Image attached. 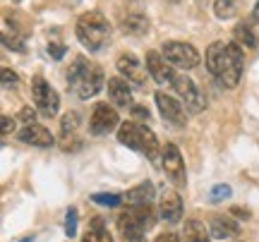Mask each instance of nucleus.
Listing matches in <instances>:
<instances>
[{"mask_svg":"<svg viewBox=\"0 0 259 242\" xmlns=\"http://www.w3.org/2000/svg\"><path fill=\"white\" fill-rule=\"evenodd\" d=\"M233 214L242 216V218H250V211H245V209H240V206H233Z\"/></svg>","mask_w":259,"mask_h":242,"instance_id":"e433bc0d","label":"nucleus"},{"mask_svg":"<svg viewBox=\"0 0 259 242\" xmlns=\"http://www.w3.org/2000/svg\"><path fill=\"white\" fill-rule=\"evenodd\" d=\"M48 53H51L53 60H60V58L67 53V48H65L63 43H48Z\"/></svg>","mask_w":259,"mask_h":242,"instance_id":"2f4dec72","label":"nucleus"},{"mask_svg":"<svg viewBox=\"0 0 259 242\" xmlns=\"http://www.w3.org/2000/svg\"><path fill=\"white\" fill-rule=\"evenodd\" d=\"M209 228H211V237H219V240L240 235V225L231 221V218H223V216H211L209 218Z\"/></svg>","mask_w":259,"mask_h":242,"instance_id":"a211bd4d","label":"nucleus"},{"mask_svg":"<svg viewBox=\"0 0 259 242\" xmlns=\"http://www.w3.org/2000/svg\"><path fill=\"white\" fill-rule=\"evenodd\" d=\"M118 228H120L122 242H147V235H144V228L135 221V216L130 214H120L118 216Z\"/></svg>","mask_w":259,"mask_h":242,"instance_id":"2eb2a0df","label":"nucleus"},{"mask_svg":"<svg viewBox=\"0 0 259 242\" xmlns=\"http://www.w3.org/2000/svg\"><path fill=\"white\" fill-rule=\"evenodd\" d=\"M163 170H166L168 180L176 187H185V182H187L185 161H183V154L178 151L176 144H166L163 147Z\"/></svg>","mask_w":259,"mask_h":242,"instance_id":"6e6552de","label":"nucleus"},{"mask_svg":"<svg viewBox=\"0 0 259 242\" xmlns=\"http://www.w3.org/2000/svg\"><path fill=\"white\" fill-rule=\"evenodd\" d=\"M118 122H120V118H118V113H115L113 106H108V103H96L94 106L92 120H89L92 134H108V132H113L118 127Z\"/></svg>","mask_w":259,"mask_h":242,"instance_id":"1a4fd4ad","label":"nucleus"},{"mask_svg":"<svg viewBox=\"0 0 259 242\" xmlns=\"http://www.w3.org/2000/svg\"><path fill=\"white\" fill-rule=\"evenodd\" d=\"M92 202L101 206H120L122 197L120 195H92Z\"/></svg>","mask_w":259,"mask_h":242,"instance_id":"cd10ccee","label":"nucleus"},{"mask_svg":"<svg viewBox=\"0 0 259 242\" xmlns=\"http://www.w3.org/2000/svg\"><path fill=\"white\" fill-rule=\"evenodd\" d=\"M74 34H77L84 48H89L92 53H99L111 41V22L103 17L101 12H84L82 17L77 19Z\"/></svg>","mask_w":259,"mask_h":242,"instance_id":"f03ea898","label":"nucleus"},{"mask_svg":"<svg viewBox=\"0 0 259 242\" xmlns=\"http://www.w3.org/2000/svg\"><path fill=\"white\" fill-rule=\"evenodd\" d=\"M147 70L156 84H173V79L178 75L173 65L163 58V53H158V51H149L147 53Z\"/></svg>","mask_w":259,"mask_h":242,"instance_id":"9b49d317","label":"nucleus"},{"mask_svg":"<svg viewBox=\"0 0 259 242\" xmlns=\"http://www.w3.org/2000/svg\"><path fill=\"white\" fill-rule=\"evenodd\" d=\"M173 89L180 93V99L185 101V108L190 113H202L204 108H206L204 93L197 89V84H194L187 75H176V79H173Z\"/></svg>","mask_w":259,"mask_h":242,"instance_id":"0eeeda50","label":"nucleus"},{"mask_svg":"<svg viewBox=\"0 0 259 242\" xmlns=\"http://www.w3.org/2000/svg\"><path fill=\"white\" fill-rule=\"evenodd\" d=\"M65 235L67 237H74L77 235V209L70 206L67 214H65Z\"/></svg>","mask_w":259,"mask_h":242,"instance_id":"bb28decb","label":"nucleus"},{"mask_svg":"<svg viewBox=\"0 0 259 242\" xmlns=\"http://www.w3.org/2000/svg\"><path fill=\"white\" fill-rule=\"evenodd\" d=\"M79 113L77 111H70L63 115V120H60V132H63V137H72L74 132H77V127H79Z\"/></svg>","mask_w":259,"mask_h":242,"instance_id":"5701e85b","label":"nucleus"},{"mask_svg":"<svg viewBox=\"0 0 259 242\" xmlns=\"http://www.w3.org/2000/svg\"><path fill=\"white\" fill-rule=\"evenodd\" d=\"M228 197H231V187L228 185H216L211 192H209V199H211V202H221V199H228Z\"/></svg>","mask_w":259,"mask_h":242,"instance_id":"c756f323","label":"nucleus"},{"mask_svg":"<svg viewBox=\"0 0 259 242\" xmlns=\"http://www.w3.org/2000/svg\"><path fill=\"white\" fill-rule=\"evenodd\" d=\"M233 36H235V41L242 43V46H250V48L257 46V36H254V31H252L247 24H238V27L233 29Z\"/></svg>","mask_w":259,"mask_h":242,"instance_id":"b1692460","label":"nucleus"},{"mask_svg":"<svg viewBox=\"0 0 259 242\" xmlns=\"http://www.w3.org/2000/svg\"><path fill=\"white\" fill-rule=\"evenodd\" d=\"M3 46L5 48H12V51H17V53H24V36H19V34H3Z\"/></svg>","mask_w":259,"mask_h":242,"instance_id":"a878e982","label":"nucleus"},{"mask_svg":"<svg viewBox=\"0 0 259 242\" xmlns=\"http://www.w3.org/2000/svg\"><path fill=\"white\" fill-rule=\"evenodd\" d=\"M118 72H120L127 82L137 84V86H142V84L147 82V63H142L135 53H122L120 58H118Z\"/></svg>","mask_w":259,"mask_h":242,"instance_id":"9d476101","label":"nucleus"},{"mask_svg":"<svg viewBox=\"0 0 259 242\" xmlns=\"http://www.w3.org/2000/svg\"><path fill=\"white\" fill-rule=\"evenodd\" d=\"M156 242H180V240H178L176 233H161L156 237Z\"/></svg>","mask_w":259,"mask_h":242,"instance_id":"c9c22d12","label":"nucleus"},{"mask_svg":"<svg viewBox=\"0 0 259 242\" xmlns=\"http://www.w3.org/2000/svg\"><path fill=\"white\" fill-rule=\"evenodd\" d=\"M168 3H180V0H168Z\"/></svg>","mask_w":259,"mask_h":242,"instance_id":"58836bf2","label":"nucleus"},{"mask_svg":"<svg viewBox=\"0 0 259 242\" xmlns=\"http://www.w3.org/2000/svg\"><path fill=\"white\" fill-rule=\"evenodd\" d=\"M242 46L238 41H233L228 43V56L223 60V65L219 67V72H216V82L221 84L223 89H233V86H238L240 82V75H242Z\"/></svg>","mask_w":259,"mask_h":242,"instance_id":"20e7f679","label":"nucleus"},{"mask_svg":"<svg viewBox=\"0 0 259 242\" xmlns=\"http://www.w3.org/2000/svg\"><path fill=\"white\" fill-rule=\"evenodd\" d=\"M132 115L137 118V120H147L149 122V108H144V106H132Z\"/></svg>","mask_w":259,"mask_h":242,"instance_id":"72a5a7b5","label":"nucleus"},{"mask_svg":"<svg viewBox=\"0 0 259 242\" xmlns=\"http://www.w3.org/2000/svg\"><path fill=\"white\" fill-rule=\"evenodd\" d=\"M82 242H113V237L108 235V230L103 228V221H101V218H94V221H92V228H89V233L84 235Z\"/></svg>","mask_w":259,"mask_h":242,"instance_id":"4be33fe9","label":"nucleus"},{"mask_svg":"<svg viewBox=\"0 0 259 242\" xmlns=\"http://www.w3.org/2000/svg\"><path fill=\"white\" fill-rule=\"evenodd\" d=\"M31 99L36 103V111L46 118H56L58 108H60V96L56 93V89L44 79L41 75H36L31 79Z\"/></svg>","mask_w":259,"mask_h":242,"instance_id":"39448f33","label":"nucleus"},{"mask_svg":"<svg viewBox=\"0 0 259 242\" xmlns=\"http://www.w3.org/2000/svg\"><path fill=\"white\" fill-rule=\"evenodd\" d=\"M108 99L115 106H130L132 103V91H130V84L125 77H113L108 79Z\"/></svg>","mask_w":259,"mask_h":242,"instance_id":"dca6fc26","label":"nucleus"},{"mask_svg":"<svg viewBox=\"0 0 259 242\" xmlns=\"http://www.w3.org/2000/svg\"><path fill=\"white\" fill-rule=\"evenodd\" d=\"M252 17H254V19H257V22H259V3H257V5H254V10H252Z\"/></svg>","mask_w":259,"mask_h":242,"instance_id":"4c0bfd02","label":"nucleus"},{"mask_svg":"<svg viewBox=\"0 0 259 242\" xmlns=\"http://www.w3.org/2000/svg\"><path fill=\"white\" fill-rule=\"evenodd\" d=\"M3 134H10V132H15V120L12 118H8V115H3Z\"/></svg>","mask_w":259,"mask_h":242,"instance_id":"f704fd0d","label":"nucleus"},{"mask_svg":"<svg viewBox=\"0 0 259 242\" xmlns=\"http://www.w3.org/2000/svg\"><path fill=\"white\" fill-rule=\"evenodd\" d=\"M226 56H228V43H223V41H213L211 46L206 48L204 60H206V70H209L213 77H216V72H219V67L223 65Z\"/></svg>","mask_w":259,"mask_h":242,"instance_id":"6ab92c4d","label":"nucleus"},{"mask_svg":"<svg viewBox=\"0 0 259 242\" xmlns=\"http://www.w3.org/2000/svg\"><path fill=\"white\" fill-rule=\"evenodd\" d=\"M185 240L187 242H211L206 228H204V223L197 221V218H190L185 223Z\"/></svg>","mask_w":259,"mask_h":242,"instance_id":"412c9836","label":"nucleus"},{"mask_svg":"<svg viewBox=\"0 0 259 242\" xmlns=\"http://www.w3.org/2000/svg\"><path fill=\"white\" fill-rule=\"evenodd\" d=\"M74 137V134H72ZM72 137H63L60 139V147H63V151H74V149H79L82 147V141L79 139H72Z\"/></svg>","mask_w":259,"mask_h":242,"instance_id":"473e14b6","label":"nucleus"},{"mask_svg":"<svg viewBox=\"0 0 259 242\" xmlns=\"http://www.w3.org/2000/svg\"><path fill=\"white\" fill-rule=\"evenodd\" d=\"M0 82H3V89H12V86H17L19 77H17V72H15V70H10V67H3Z\"/></svg>","mask_w":259,"mask_h":242,"instance_id":"c85d7f7f","label":"nucleus"},{"mask_svg":"<svg viewBox=\"0 0 259 242\" xmlns=\"http://www.w3.org/2000/svg\"><path fill=\"white\" fill-rule=\"evenodd\" d=\"M161 218L166 221V223H178L180 218H183V199L178 195L176 189H170V187H163L161 189Z\"/></svg>","mask_w":259,"mask_h":242,"instance_id":"ddd939ff","label":"nucleus"},{"mask_svg":"<svg viewBox=\"0 0 259 242\" xmlns=\"http://www.w3.org/2000/svg\"><path fill=\"white\" fill-rule=\"evenodd\" d=\"M125 202H130V204H149L151 199H154V185L151 182H139L137 187H132L127 195L122 197Z\"/></svg>","mask_w":259,"mask_h":242,"instance_id":"aec40b11","label":"nucleus"},{"mask_svg":"<svg viewBox=\"0 0 259 242\" xmlns=\"http://www.w3.org/2000/svg\"><path fill=\"white\" fill-rule=\"evenodd\" d=\"M17 137L24 141V144H31V147H38V149H51V147L56 144L51 130L44 127V125H36V122H34V125H24V127L17 132Z\"/></svg>","mask_w":259,"mask_h":242,"instance_id":"4468645a","label":"nucleus"},{"mask_svg":"<svg viewBox=\"0 0 259 242\" xmlns=\"http://www.w3.org/2000/svg\"><path fill=\"white\" fill-rule=\"evenodd\" d=\"M154 96H156V106H158V111H161V115H163V120L173 122L178 127H183L187 122L185 108H183L173 96H168V93H163V91H156Z\"/></svg>","mask_w":259,"mask_h":242,"instance_id":"f8f14e48","label":"nucleus"},{"mask_svg":"<svg viewBox=\"0 0 259 242\" xmlns=\"http://www.w3.org/2000/svg\"><path fill=\"white\" fill-rule=\"evenodd\" d=\"M235 0H216L213 3V15L219 19H231L235 17Z\"/></svg>","mask_w":259,"mask_h":242,"instance_id":"393cba45","label":"nucleus"},{"mask_svg":"<svg viewBox=\"0 0 259 242\" xmlns=\"http://www.w3.org/2000/svg\"><path fill=\"white\" fill-rule=\"evenodd\" d=\"M17 3H19V0H17Z\"/></svg>","mask_w":259,"mask_h":242,"instance_id":"ea45409f","label":"nucleus"},{"mask_svg":"<svg viewBox=\"0 0 259 242\" xmlns=\"http://www.w3.org/2000/svg\"><path fill=\"white\" fill-rule=\"evenodd\" d=\"M118 141L130 147V149L139 151L142 156H147V159H156L158 156V139L156 134L149 130L147 125H139L135 120H127L120 125V130H118Z\"/></svg>","mask_w":259,"mask_h":242,"instance_id":"7ed1b4c3","label":"nucleus"},{"mask_svg":"<svg viewBox=\"0 0 259 242\" xmlns=\"http://www.w3.org/2000/svg\"><path fill=\"white\" fill-rule=\"evenodd\" d=\"M65 75H67V86H70L79 99H84V101L96 96L103 86V70L84 56L74 58L72 65L67 67Z\"/></svg>","mask_w":259,"mask_h":242,"instance_id":"f257e3e1","label":"nucleus"},{"mask_svg":"<svg viewBox=\"0 0 259 242\" xmlns=\"http://www.w3.org/2000/svg\"><path fill=\"white\" fill-rule=\"evenodd\" d=\"M120 29L125 34H130V36H144L149 31V19L142 12H127L120 19Z\"/></svg>","mask_w":259,"mask_h":242,"instance_id":"f3484780","label":"nucleus"},{"mask_svg":"<svg viewBox=\"0 0 259 242\" xmlns=\"http://www.w3.org/2000/svg\"><path fill=\"white\" fill-rule=\"evenodd\" d=\"M163 58L173 67H180V70H192V67L199 65V53L192 43H185V41H166L163 43Z\"/></svg>","mask_w":259,"mask_h":242,"instance_id":"423d86ee","label":"nucleus"},{"mask_svg":"<svg viewBox=\"0 0 259 242\" xmlns=\"http://www.w3.org/2000/svg\"><path fill=\"white\" fill-rule=\"evenodd\" d=\"M19 120L24 122V125H34L36 122V111L34 108H22L19 111Z\"/></svg>","mask_w":259,"mask_h":242,"instance_id":"7c9ffc66","label":"nucleus"}]
</instances>
